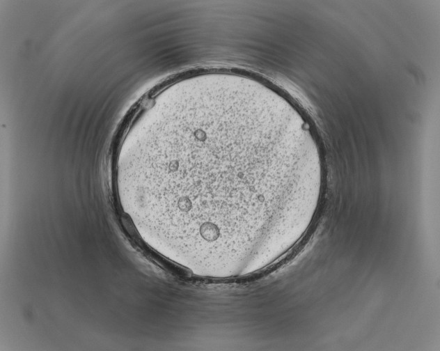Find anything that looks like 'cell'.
<instances>
[{
    "label": "cell",
    "mask_w": 440,
    "mask_h": 351,
    "mask_svg": "<svg viewBox=\"0 0 440 351\" xmlns=\"http://www.w3.org/2000/svg\"><path fill=\"white\" fill-rule=\"evenodd\" d=\"M156 106L120 158L127 212L163 255L203 272L281 255L321 196L303 116L263 81L206 77Z\"/></svg>",
    "instance_id": "1"
}]
</instances>
